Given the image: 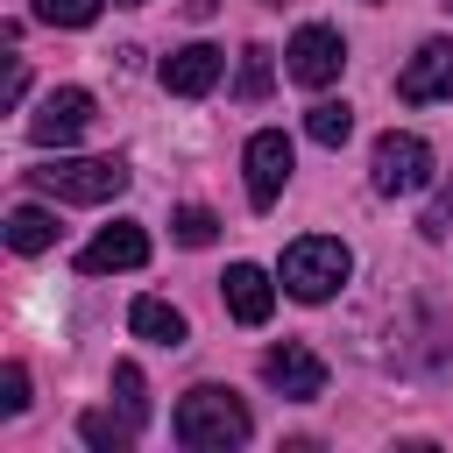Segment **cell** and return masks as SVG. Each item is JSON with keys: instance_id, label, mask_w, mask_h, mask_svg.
<instances>
[{"instance_id": "6da1fadb", "label": "cell", "mask_w": 453, "mask_h": 453, "mask_svg": "<svg viewBox=\"0 0 453 453\" xmlns=\"http://www.w3.org/2000/svg\"><path fill=\"white\" fill-rule=\"evenodd\" d=\"M170 432H177V446H191V453H226V446H248L255 418H248V403H241L234 389L198 382V389H184V403H177Z\"/></svg>"}, {"instance_id": "7a4b0ae2", "label": "cell", "mask_w": 453, "mask_h": 453, "mask_svg": "<svg viewBox=\"0 0 453 453\" xmlns=\"http://www.w3.org/2000/svg\"><path fill=\"white\" fill-rule=\"evenodd\" d=\"M28 184L57 205H106L127 191V163L120 156H57V163L28 170Z\"/></svg>"}, {"instance_id": "3957f363", "label": "cell", "mask_w": 453, "mask_h": 453, "mask_svg": "<svg viewBox=\"0 0 453 453\" xmlns=\"http://www.w3.org/2000/svg\"><path fill=\"white\" fill-rule=\"evenodd\" d=\"M347 276H354V255H347V241H333V234H304V241L283 248V290H290L297 304H326Z\"/></svg>"}, {"instance_id": "277c9868", "label": "cell", "mask_w": 453, "mask_h": 453, "mask_svg": "<svg viewBox=\"0 0 453 453\" xmlns=\"http://www.w3.org/2000/svg\"><path fill=\"white\" fill-rule=\"evenodd\" d=\"M368 170H375V191H382V198H411V191H425V184H432V142H425V134L389 127V134L375 142Z\"/></svg>"}, {"instance_id": "5b68a950", "label": "cell", "mask_w": 453, "mask_h": 453, "mask_svg": "<svg viewBox=\"0 0 453 453\" xmlns=\"http://www.w3.org/2000/svg\"><path fill=\"white\" fill-rule=\"evenodd\" d=\"M92 113H99V106H92L85 85H57V92L28 113V142H35V149H71V142L92 127Z\"/></svg>"}, {"instance_id": "8992f818", "label": "cell", "mask_w": 453, "mask_h": 453, "mask_svg": "<svg viewBox=\"0 0 453 453\" xmlns=\"http://www.w3.org/2000/svg\"><path fill=\"white\" fill-rule=\"evenodd\" d=\"M248 205L255 212H269L276 198H283V184H290V134L283 127H262V134H248Z\"/></svg>"}, {"instance_id": "52a82bcc", "label": "cell", "mask_w": 453, "mask_h": 453, "mask_svg": "<svg viewBox=\"0 0 453 453\" xmlns=\"http://www.w3.org/2000/svg\"><path fill=\"white\" fill-rule=\"evenodd\" d=\"M262 382H269L276 396H290V403H311V396H326V361H319L304 340H283V347L262 354Z\"/></svg>"}, {"instance_id": "ba28073f", "label": "cell", "mask_w": 453, "mask_h": 453, "mask_svg": "<svg viewBox=\"0 0 453 453\" xmlns=\"http://www.w3.org/2000/svg\"><path fill=\"white\" fill-rule=\"evenodd\" d=\"M283 57H290V78L319 92V85H333V78H340V64H347V42H340V28H326V21H304V28L290 35V50H283Z\"/></svg>"}, {"instance_id": "9c48e42d", "label": "cell", "mask_w": 453, "mask_h": 453, "mask_svg": "<svg viewBox=\"0 0 453 453\" xmlns=\"http://www.w3.org/2000/svg\"><path fill=\"white\" fill-rule=\"evenodd\" d=\"M149 262V234L134 226V219H113V226H99L85 248H78V269L85 276H113V269H142Z\"/></svg>"}, {"instance_id": "30bf717a", "label": "cell", "mask_w": 453, "mask_h": 453, "mask_svg": "<svg viewBox=\"0 0 453 453\" xmlns=\"http://www.w3.org/2000/svg\"><path fill=\"white\" fill-rule=\"evenodd\" d=\"M219 71H226V57L212 50V42H184V50H170L163 57V92H177V99H205L212 85H219Z\"/></svg>"}, {"instance_id": "8fae6325", "label": "cell", "mask_w": 453, "mask_h": 453, "mask_svg": "<svg viewBox=\"0 0 453 453\" xmlns=\"http://www.w3.org/2000/svg\"><path fill=\"white\" fill-rule=\"evenodd\" d=\"M396 99H411V106L453 99V42H425V50L396 71Z\"/></svg>"}, {"instance_id": "7c38bea8", "label": "cell", "mask_w": 453, "mask_h": 453, "mask_svg": "<svg viewBox=\"0 0 453 453\" xmlns=\"http://www.w3.org/2000/svg\"><path fill=\"white\" fill-rule=\"evenodd\" d=\"M219 297H226V311H234L241 326H269V311H276V283H269V269H255V262H234V269L219 276Z\"/></svg>"}, {"instance_id": "4fadbf2b", "label": "cell", "mask_w": 453, "mask_h": 453, "mask_svg": "<svg viewBox=\"0 0 453 453\" xmlns=\"http://www.w3.org/2000/svg\"><path fill=\"white\" fill-rule=\"evenodd\" d=\"M127 326H134L149 347H184V333H191L170 297H134V304H127Z\"/></svg>"}, {"instance_id": "5bb4252c", "label": "cell", "mask_w": 453, "mask_h": 453, "mask_svg": "<svg viewBox=\"0 0 453 453\" xmlns=\"http://www.w3.org/2000/svg\"><path fill=\"white\" fill-rule=\"evenodd\" d=\"M7 248H14V255H42V248H57V212H42V205H14V212H7Z\"/></svg>"}, {"instance_id": "9a60e30c", "label": "cell", "mask_w": 453, "mask_h": 453, "mask_svg": "<svg viewBox=\"0 0 453 453\" xmlns=\"http://www.w3.org/2000/svg\"><path fill=\"white\" fill-rule=\"evenodd\" d=\"M134 432H142V425H134V418H113V411H85V418H78V439L99 446V453H127Z\"/></svg>"}, {"instance_id": "2e32d148", "label": "cell", "mask_w": 453, "mask_h": 453, "mask_svg": "<svg viewBox=\"0 0 453 453\" xmlns=\"http://www.w3.org/2000/svg\"><path fill=\"white\" fill-rule=\"evenodd\" d=\"M269 85H276L269 50H262V42H248V50H241V71H234V99H241V106H262V99H269Z\"/></svg>"}, {"instance_id": "e0dca14e", "label": "cell", "mask_w": 453, "mask_h": 453, "mask_svg": "<svg viewBox=\"0 0 453 453\" xmlns=\"http://www.w3.org/2000/svg\"><path fill=\"white\" fill-rule=\"evenodd\" d=\"M304 134H311L319 149H340V142L354 134V106H347V99H319V106L304 113Z\"/></svg>"}, {"instance_id": "ac0fdd59", "label": "cell", "mask_w": 453, "mask_h": 453, "mask_svg": "<svg viewBox=\"0 0 453 453\" xmlns=\"http://www.w3.org/2000/svg\"><path fill=\"white\" fill-rule=\"evenodd\" d=\"M99 7L106 0H35V21H50V28H92Z\"/></svg>"}, {"instance_id": "d6986e66", "label": "cell", "mask_w": 453, "mask_h": 453, "mask_svg": "<svg viewBox=\"0 0 453 453\" xmlns=\"http://www.w3.org/2000/svg\"><path fill=\"white\" fill-rule=\"evenodd\" d=\"M113 396H120V411H127L134 425L149 418V382H142V368H134V361H120V368H113Z\"/></svg>"}, {"instance_id": "ffe728a7", "label": "cell", "mask_w": 453, "mask_h": 453, "mask_svg": "<svg viewBox=\"0 0 453 453\" xmlns=\"http://www.w3.org/2000/svg\"><path fill=\"white\" fill-rule=\"evenodd\" d=\"M170 234H177L184 248H212V234H219V219H212L205 205H184V212L170 219Z\"/></svg>"}, {"instance_id": "44dd1931", "label": "cell", "mask_w": 453, "mask_h": 453, "mask_svg": "<svg viewBox=\"0 0 453 453\" xmlns=\"http://www.w3.org/2000/svg\"><path fill=\"white\" fill-rule=\"evenodd\" d=\"M0 411H7V418H21V411H28V368H21V361H7V368H0Z\"/></svg>"}, {"instance_id": "7402d4cb", "label": "cell", "mask_w": 453, "mask_h": 453, "mask_svg": "<svg viewBox=\"0 0 453 453\" xmlns=\"http://www.w3.org/2000/svg\"><path fill=\"white\" fill-rule=\"evenodd\" d=\"M446 219H453V191H439V198L425 205V219H418V226H425V234L439 241V234H446Z\"/></svg>"}, {"instance_id": "603a6c76", "label": "cell", "mask_w": 453, "mask_h": 453, "mask_svg": "<svg viewBox=\"0 0 453 453\" xmlns=\"http://www.w3.org/2000/svg\"><path fill=\"white\" fill-rule=\"evenodd\" d=\"M21 92H28V71H21V64H7V106H21Z\"/></svg>"}, {"instance_id": "cb8c5ba5", "label": "cell", "mask_w": 453, "mask_h": 453, "mask_svg": "<svg viewBox=\"0 0 453 453\" xmlns=\"http://www.w3.org/2000/svg\"><path fill=\"white\" fill-rule=\"evenodd\" d=\"M120 7H142V0H120Z\"/></svg>"}, {"instance_id": "d4e9b609", "label": "cell", "mask_w": 453, "mask_h": 453, "mask_svg": "<svg viewBox=\"0 0 453 453\" xmlns=\"http://www.w3.org/2000/svg\"><path fill=\"white\" fill-rule=\"evenodd\" d=\"M446 7H453V0H446Z\"/></svg>"}]
</instances>
